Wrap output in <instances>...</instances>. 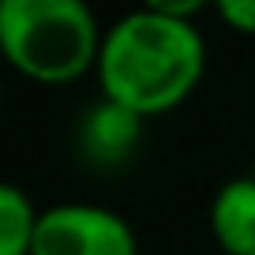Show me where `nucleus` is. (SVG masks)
<instances>
[{"instance_id": "nucleus-1", "label": "nucleus", "mask_w": 255, "mask_h": 255, "mask_svg": "<svg viewBox=\"0 0 255 255\" xmlns=\"http://www.w3.org/2000/svg\"><path fill=\"white\" fill-rule=\"evenodd\" d=\"M207 72V41L195 23L158 11H128L105 30L94 79L105 102L150 120L184 105Z\"/></svg>"}, {"instance_id": "nucleus-2", "label": "nucleus", "mask_w": 255, "mask_h": 255, "mask_svg": "<svg viewBox=\"0 0 255 255\" xmlns=\"http://www.w3.org/2000/svg\"><path fill=\"white\" fill-rule=\"evenodd\" d=\"M102 23L79 0H0V60L41 87H68L98 68Z\"/></svg>"}, {"instance_id": "nucleus-3", "label": "nucleus", "mask_w": 255, "mask_h": 255, "mask_svg": "<svg viewBox=\"0 0 255 255\" xmlns=\"http://www.w3.org/2000/svg\"><path fill=\"white\" fill-rule=\"evenodd\" d=\"M30 255H139V240L109 207L56 203L38 214Z\"/></svg>"}, {"instance_id": "nucleus-4", "label": "nucleus", "mask_w": 255, "mask_h": 255, "mask_svg": "<svg viewBox=\"0 0 255 255\" xmlns=\"http://www.w3.org/2000/svg\"><path fill=\"white\" fill-rule=\"evenodd\" d=\"M143 128H146L143 117H135L117 102L98 98L90 109H83L79 124H75V150L94 169H117L139 150Z\"/></svg>"}, {"instance_id": "nucleus-5", "label": "nucleus", "mask_w": 255, "mask_h": 255, "mask_svg": "<svg viewBox=\"0 0 255 255\" xmlns=\"http://www.w3.org/2000/svg\"><path fill=\"white\" fill-rule=\"evenodd\" d=\"M210 233L225 255H255V173L233 176L214 191Z\"/></svg>"}, {"instance_id": "nucleus-6", "label": "nucleus", "mask_w": 255, "mask_h": 255, "mask_svg": "<svg viewBox=\"0 0 255 255\" xmlns=\"http://www.w3.org/2000/svg\"><path fill=\"white\" fill-rule=\"evenodd\" d=\"M38 214L41 210L30 203L23 188L0 180V255H30Z\"/></svg>"}, {"instance_id": "nucleus-7", "label": "nucleus", "mask_w": 255, "mask_h": 255, "mask_svg": "<svg viewBox=\"0 0 255 255\" xmlns=\"http://www.w3.org/2000/svg\"><path fill=\"white\" fill-rule=\"evenodd\" d=\"M214 11L229 30L244 34V38H255V0H222Z\"/></svg>"}, {"instance_id": "nucleus-8", "label": "nucleus", "mask_w": 255, "mask_h": 255, "mask_svg": "<svg viewBox=\"0 0 255 255\" xmlns=\"http://www.w3.org/2000/svg\"><path fill=\"white\" fill-rule=\"evenodd\" d=\"M0 105H4V90H0Z\"/></svg>"}]
</instances>
